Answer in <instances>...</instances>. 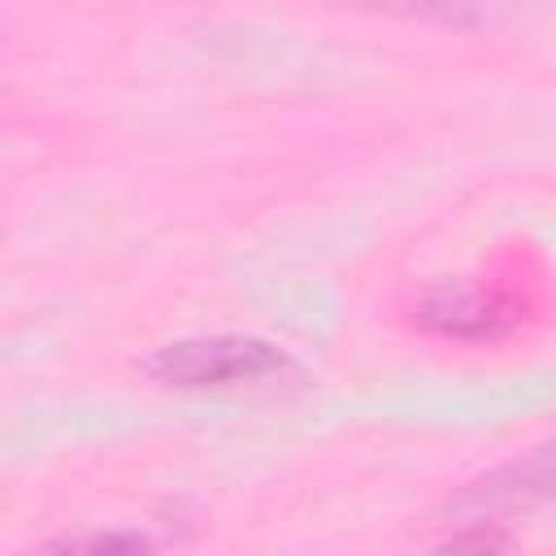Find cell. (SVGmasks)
I'll return each instance as SVG.
<instances>
[{
	"label": "cell",
	"instance_id": "6da1fadb",
	"mask_svg": "<svg viewBox=\"0 0 556 556\" xmlns=\"http://www.w3.org/2000/svg\"><path fill=\"white\" fill-rule=\"evenodd\" d=\"M291 356L252 334H200V339H174L161 343L143 374L174 391H239V387H265L282 374H291Z\"/></svg>",
	"mask_w": 556,
	"mask_h": 556
},
{
	"label": "cell",
	"instance_id": "7a4b0ae2",
	"mask_svg": "<svg viewBox=\"0 0 556 556\" xmlns=\"http://www.w3.org/2000/svg\"><path fill=\"white\" fill-rule=\"evenodd\" d=\"M556 500V439L530 447L526 456L473 478L447 508L460 521H495L513 513H530Z\"/></svg>",
	"mask_w": 556,
	"mask_h": 556
},
{
	"label": "cell",
	"instance_id": "3957f363",
	"mask_svg": "<svg viewBox=\"0 0 556 556\" xmlns=\"http://www.w3.org/2000/svg\"><path fill=\"white\" fill-rule=\"evenodd\" d=\"M421 326L430 334H443V339H495L513 313L500 295H486V291H465V287H439L421 300Z\"/></svg>",
	"mask_w": 556,
	"mask_h": 556
},
{
	"label": "cell",
	"instance_id": "277c9868",
	"mask_svg": "<svg viewBox=\"0 0 556 556\" xmlns=\"http://www.w3.org/2000/svg\"><path fill=\"white\" fill-rule=\"evenodd\" d=\"M387 13H404V17H421V22H443V26H473L486 17L482 0H361Z\"/></svg>",
	"mask_w": 556,
	"mask_h": 556
},
{
	"label": "cell",
	"instance_id": "5b68a950",
	"mask_svg": "<svg viewBox=\"0 0 556 556\" xmlns=\"http://www.w3.org/2000/svg\"><path fill=\"white\" fill-rule=\"evenodd\" d=\"M48 547H61V552H143V547H152V539H143V534H78V539H56Z\"/></svg>",
	"mask_w": 556,
	"mask_h": 556
}]
</instances>
